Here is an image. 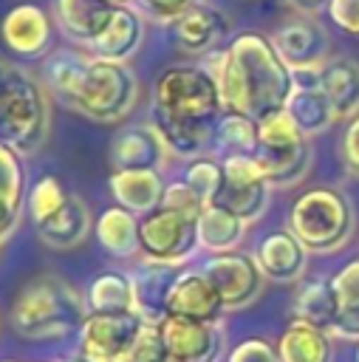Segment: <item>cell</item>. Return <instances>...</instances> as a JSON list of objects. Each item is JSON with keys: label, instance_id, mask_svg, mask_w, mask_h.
Wrapping results in <instances>:
<instances>
[{"label": "cell", "instance_id": "obj_33", "mask_svg": "<svg viewBox=\"0 0 359 362\" xmlns=\"http://www.w3.org/2000/svg\"><path fill=\"white\" fill-rule=\"evenodd\" d=\"M88 314H116V311H133V283L122 272H105L96 274L85 291Z\"/></svg>", "mask_w": 359, "mask_h": 362}, {"label": "cell", "instance_id": "obj_25", "mask_svg": "<svg viewBox=\"0 0 359 362\" xmlns=\"http://www.w3.org/2000/svg\"><path fill=\"white\" fill-rule=\"evenodd\" d=\"M96 238L102 243V249H107V255L130 260L141 252V235H139V218L124 209V206H107L99 221L93 223Z\"/></svg>", "mask_w": 359, "mask_h": 362}, {"label": "cell", "instance_id": "obj_20", "mask_svg": "<svg viewBox=\"0 0 359 362\" xmlns=\"http://www.w3.org/2000/svg\"><path fill=\"white\" fill-rule=\"evenodd\" d=\"M113 11L116 6L110 0H54V23L79 45H90L105 31Z\"/></svg>", "mask_w": 359, "mask_h": 362}, {"label": "cell", "instance_id": "obj_3", "mask_svg": "<svg viewBox=\"0 0 359 362\" xmlns=\"http://www.w3.org/2000/svg\"><path fill=\"white\" fill-rule=\"evenodd\" d=\"M51 130V99L42 82L28 71L14 68L8 88L0 96V144L20 158L37 153Z\"/></svg>", "mask_w": 359, "mask_h": 362}, {"label": "cell", "instance_id": "obj_17", "mask_svg": "<svg viewBox=\"0 0 359 362\" xmlns=\"http://www.w3.org/2000/svg\"><path fill=\"white\" fill-rule=\"evenodd\" d=\"M220 294L215 291V286L209 283V277L204 272H181L172 294H170V305L167 314L172 317H187V320H198V322H220Z\"/></svg>", "mask_w": 359, "mask_h": 362}, {"label": "cell", "instance_id": "obj_7", "mask_svg": "<svg viewBox=\"0 0 359 362\" xmlns=\"http://www.w3.org/2000/svg\"><path fill=\"white\" fill-rule=\"evenodd\" d=\"M254 161L269 184L288 187L300 181L311 167V147L286 110H274L257 122Z\"/></svg>", "mask_w": 359, "mask_h": 362}, {"label": "cell", "instance_id": "obj_21", "mask_svg": "<svg viewBox=\"0 0 359 362\" xmlns=\"http://www.w3.org/2000/svg\"><path fill=\"white\" fill-rule=\"evenodd\" d=\"M90 226H93V221H90V212H88L85 201L71 192L68 201L51 218H45L42 223H37V235H40V240L48 249H54V252H71V249H76L88 238Z\"/></svg>", "mask_w": 359, "mask_h": 362}, {"label": "cell", "instance_id": "obj_30", "mask_svg": "<svg viewBox=\"0 0 359 362\" xmlns=\"http://www.w3.org/2000/svg\"><path fill=\"white\" fill-rule=\"evenodd\" d=\"M283 110L291 116V122L300 127L305 139L325 133L336 122V113L328 96L322 93V88H294Z\"/></svg>", "mask_w": 359, "mask_h": 362}, {"label": "cell", "instance_id": "obj_34", "mask_svg": "<svg viewBox=\"0 0 359 362\" xmlns=\"http://www.w3.org/2000/svg\"><path fill=\"white\" fill-rule=\"evenodd\" d=\"M68 189L62 184V178L57 175H42L34 187H31V198H28V209H31V221L34 226L42 223L45 218H51L65 201H68Z\"/></svg>", "mask_w": 359, "mask_h": 362}, {"label": "cell", "instance_id": "obj_2", "mask_svg": "<svg viewBox=\"0 0 359 362\" xmlns=\"http://www.w3.org/2000/svg\"><path fill=\"white\" fill-rule=\"evenodd\" d=\"M88 317L85 297L57 274L28 280L11 303V328L31 342H59L82 331Z\"/></svg>", "mask_w": 359, "mask_h": 362}, {"label": "cell", "instance_id": "obj_39", "mask_svg": "<svg viewBox=\"0 0 359 362\" xmlns=\"http://www.w3.org/2000/svg\"><path fill=\"white\" fill-rule=\"evenodd\" d=\"M334 291L339 297L342 311H359V260L345 263L336 274H334Z\"/></svg>", "mask_w": 359, "mask_h": 362}, {"label": "cell", "instance_id": "obj_24", "mask_svg": "<svg viewBox=\"0 0 359 362\" xmlns=\"http://www.w3.org/2000/svg\"><path fill=\"white\" fill-rule=\"evenodd\" d=\"M322 93L328 96L336 119H353L359 113V62L351 57H334L322 65L319 79Z\"/></svg>", "mask_w": 359, "mask_h": 362}, {"label": "cell", "instance_id": "obj_12", "mask_svg": "<svg viewBox=\"0 0 359 362\" xmlns=\"http://www.w3.org/2000/svg\"><path fill=\"white\" fill-rule=\"evenodd\" d=\"M0 42L14 57H45L54 42V20L37 3H17L0 20Z\"/></svg>", "mask_w": 359, "mask_h": 362}, {"label": "cell", "instance_id": "obj_11", "mask_svg": "<svg viewBox=\"0 0 359 362\" xmlns=\"http://www.w3.org/2000/svg\"><path fill=\"white\" fill-rule=\"evenodd\" d=\"M158 331L172 362H218L223 354L220 322H198L167 314L158 322Z\"/></svg>", "mask_w": 359, "mask_h": 362}, {"label": "cell", "instance_id": "obj_26", "mask_svg": "<svg viewBox=\"0 0 359 362\" xmlns=\"http://www.w3.org/2000/svg\"><path fill=\"white\" fill-rule=\"evenodd\" d=\"M269 198H271V184L266 178H252V181L223 178L220 192L215 195L212 204L232 212L243 223H254L257 218H263V212L269 206Z\"/></svg>", "mask_w": 359, "mask_h": 362}, {"label": "cell", "instance_id": "obj_8", "mask_svg": "<svg viewBox=\"0 0 359 362\" xmlns=\"http://www.w3.org/2000/svg\"><path fill=\"white\" fill-rule=\"evenodd\" d=\"M144 325L136 311L88 314L79 331V351L93 362H124Z\"/></svg>", "mask_w": 359, "mask_h": 362}, {"label": "cell", "instance_id": "obj_49", "mask_svg": "<svg viewBox=\"0 0 359 362\" xmlns=\"http://www.w3.org/2000/svg\"><path fill=\"white\" fill-rule=\"evenodd\" d=\"M3 362H20V359H3Z\"/></svg>", "mask_w": 359, "mask_h": 362}, {"label": "cell", "instance_id": "obj_36", "mask_svg": "<svg viewBox=\"0 0 359 362\" xmlns=\"http://www.w3.org/2000/svg\"><path fill=\"white\" fill-rule=\"evenodd\" d=\"M25 192V170L14 150L0 144V201H8L14 206H23Z\"/></svg>", "mask_w": 359, "mask_h": 362}, {"label": "cell", "instance_id": "obj_18", "mask_svg": "<svg viewBox=\"0 0 359 362\" xmlns=\"http://www.w3.org/2000/svg\"><path fill=\"white\" fill-rule=\"evenodd\" d=\"M141 40H144V14L124 3V6H116L105 31L88 48H90V57L127 62L141 48Z\"/></svg>", "mask_w": 359, "mask_h": 362}, {"label": "cell", "instance_id": "obj_5", "mask_svg": "<svg viewBox=\"0 0 359 362\" xmlns=\"http://www.w3.org/2000/svg\"><path fill=\"white\" fill-rule=\"evenodd\" d=\"M139 93H141L139 79L127 62L90 57L85 76L68 107H73L76 113L93 122L110 124V122H122L136 107Z\"/></svg>", "mask_w": 359, "mask_h": 362}, {"label": "cell", "instance_id": "obj_13", "mask_svg": "<svg viewBox=\"0 0 359 362\" xmlns=\"http://www.w3.org/2000/svg\"><path fill=\"white\" fill-rule=\"evenodd\" d=\"M271 42L277 48V54L283 57V62L294 71V68H314V65H325L328 59V34L325 28L311 17V14H294L286 23L277 25V31L271 34Z\"/></svg>", "mask_w": 359, "mask_h": 362}, {"label": "cell", "instance_id": "obj_4", "mask_svg": "<svg viewBox=\"0 0 359 362\" xmlns=\"http://www.w3.org/2000/svg\"><path fill=\"white\" fill-rule=\"evenodd\" d=\"M288 229L308 252H336L353 232L351 201L334 187H311L291 204Z\"/></svg>", "mask_w": 359, "mask_h": 362}, {"label": "cell", "instance_id": "obj_45", "mask_svg": "<svg viewBox=\"0 0 359 362\" xmlns=\"http://www.w3.org/2000/svg\"><path fill=\"white\" fill-rule=\"evenodd\" d=\"M14 68H17V65H8V62L0 59V96H3V90L8 88V82H11V76H14Z\"/></svg>", "mask_w": 359, "mask_h": 362}, {"label": "cell", "instance_id": "obj_9", "mask_svg": "<svg viewBox=\"0 0 359 362\" xmlns=\"http://www.w3.org/2000/svg\"><path fill=\"white\" fill-rule=\"evenodd\" d=\"M139 235H141V252L147 255V260L172 263V266H181L198 246L195 221L178 212H170L164 206L139 218Z\"/></svg>", "mask_w": 359, "mask_h": 362}, {"label": "cell", "instance_id": "obj_40", "mask_svg": "<svg viewBox=\"0 0 359 362\" xmlns=\"http://www.w3.org/2000/svg\"><path fill=\"white\" fill-rule=\"evenodd\" d=\"M226 362H280V351L263 337H249L229 351Z\"/></svg>", "mask_w": 359, "mask_h": 362}, {"label": "cell", "instance_id": "obj_37", "mask_svg": "<svg viewBox=\"0 0 359 362\" xmlns=\"http://www.w3.org/2000/svg\"><path fill=\"white\" fill-rule=\"evenodd\" d=\"M124 362H172L158 325L147 322L141 328V334H139V339H136V345H133V351L127 354Z\"/></svg>", "mask_w": 359, "mask_h": 362}, {"label": "cell", "instance_id": "obj_23", "mask_svg": "<svg viewBox=\"0 0 359 362\" xmlns=\"http://www.w3.org/2000/svg\"><path fill=\"white\" fill-rule=\"evenodd\" d=\"M291 311H294L297 322H305L311 328H319V331L331 334V328L336 325V320L342 314V305H339V297H336L331 280L308 277V280L300 283V288L294 294V303H291Z\"/></svg>", "mask_w": 359, "mask_h": 362}, {"label": "cell", "instance_id": "obj_32", "mask_svg": "<svg viewBox=\"0 0 359 362\" xmlns=\"http://www.w3.org/2000/svg\"><path fill=\"white\" fill-rule=\"evenodd\" d=\"M212 141L223 158L229 156H254L257 150V119L237 113V110H223L212 127Z\"/></svg>", "mask_w": 359, "mask_h": 362}, {"label": "cell", "instance_id": "obj_43", "mask_svg": "<svg viewBox=\"0 0 359 362\" xmlns=\"http://www.w3.org/2000/svg\"><path fill=\"white\" fill-rule=\"evenodd\" d=\"M339 156H342V167L359 178V113L348 122L342 141H339Z\"/></svg>", "mask_w": 359, "mask_h": 362}, {"label": "cell", "instance_id": "obj_31", "mask_svg": "<svg viewBox=\"0 0 359 362\" xmlns=\"http://www.w3.org/2000/svg\"><path fill=\"white\" fill-rule=\"evenodd\" d=\"M334 337L328 331L311 328L305 322H291L277 342L280 362H331L334 354Z\"/></svg>", "mask_w": 359, "mask_h": 362}, {"label": "cell", "instance_id": "obj_15", "mask_svg": "<svg viewBox=\"0 0 359 362\" xmlns=\"http://www.w3.org/2000/svg\"><path fill=\"white\" fill-rule=\"evenodd\" d=\"M184 269L172 263H158V260H144L141 269L130 277L133 283V311L144 320L158 325L167 317L170 294Z\"/></svg>", "mask_w": 359, "mask_h": 362}, {"label": "cell", "instance_id": "obj_46", "mask_svg": "<svg viewBox=\"0 0 359 362\" xmlns=\"http://www.w3.org/2000/svg\"><path fill=\"white\" fill-rule=\"evenodd\" d=\"M57 362H93L90 356H85L82 351L79 354H71V356H62V359H57Z\"/></svg>", "mask_w": 359, "mask_h": 362}, {"label": "cell", "instance_id": "obj_27", "mask_svg": "<svg viewBox=\"0 0 359 362\" xmlns=\"http://www.w3.org/2000/svg\"><path fill=\"white\" fill-rule=\"evenodd\" d=\"M246 226L240 218H235L232 212L209 204L204 206V212L195 221V232H198V246L209 255H223V252H235L246 235Z\"/></svg>", "mask_w": 359, "mask_h": 362}, {"label": "cell", "instance_id": "obj_38", "mask_svg": "<svg viewBox=\"0 0 359 362\" xmlns=\"http://www.w3.org/2000/svg\"><path fill=\"white\" fill-rule=\"evenodd\" d=\"M161 206L170 209V212H178L189 221H198V215L204 212V201L187 187V181H172L164 187V195H161Z\"/></svg>", "mask_w": 359, "mask_h": 362}, {"label": "cell", "instance_id": "obj_44", "mask_svg": "<svg viewBox=\"0 0 359 362\" xmlns=\"http://www.w3.org/2000/svg\"><path fill=\"white\" fill-rule=\"evenodd\" d=\"M297 14H317V11H322V8H328V3L331 0H286Z\"/></svg>", "mask_w": 359, "mask_h": 362}, {"label": "cell", "instance_id": "obj_10", "mask_svg": "<svg viewBox=\"0 0 359 362\" xmlns=\"http://www.w3.org/2000/svg\"><path fill=\"white\" fill-rule=\"evenodd\" d=\"M201 272L209 277V283L220 294L223 308L249 305L260 294L263 277H266L257 266V257L246 255V252H237V249L223 252V255H209V260Z\"/></svg>", "mask_w": 359, "mask_h": 362}, {"label": "cell", "instance_id": "obj_14", "mask_svg": "<svg viewBox=\"0 0 359 362\" xmlns=\"http://www.w3.org/2000/svg\"><path fill=\"white\" fill-rule=\"evenodd\" d=\"M170 158L167 144L158 130L147 124L122 127L110 141V167L113 170H164Z\"/></svg>", "mask_w": 359, "mask_h": 362}, {"label": "cell", "instance_id": "obj_42", "mask_svg": "<svg viewBox=\"0 0 359 362\" xmlns=\"http://www.w3.org/2000/svg\"><path fill=\"white\" fill-rule=\"evenodd\" d=\"M325 11L342 34L359 37V0H331Z\"/></svg>", "mask_w": 359, "mask_h": 362}, {"label": "cell", "instance_id": "obj_22", "mask_svg": "<svg viewBox=\"0 0 359 362\" xmlns=\"http://www.w3.org/2000/svg\"><path fill=\"white\" fill-rule=\"evenodd\" d=\"M164 178L158 170H113L110 173V195L119 206L133 215H147L161 206Z\"/></svg>", "mask_w": 359, "mask_h": 362}, {"label": "cell", "instance_id": "obj_47", "mask_svg": "<svg viewBox=\"0 0 359 362\" xmlns=\"http://www.w3.org/2000/svg\"><path fill=\"white\" fill-rule=\"evenodd\" d=\"M113 6H124V3H130V0H110Z\"/></svg>", "mask_w": 359, "mask_h": 362}, {"label": "cell", "instance_id": "obj_29", "mask_svg": "<svg viewBox=\"0 0 359 362\" xmlns=\"http://www.w3.org/2000/svg\"><path fill=\"white\" fill-rule=\"evenodd\" d=\"M88 54L82 51H73V48H59L54 54L45 57L42 62V85L48 93H54L59 102L71 105L82 76H85V68H88Z\"/></svg>", "mask_w": 359, "mask_h": 362}, {"label": "cell", "instance_id": "obj_28", "mask_svg": "<svg viewBox=\"0 0 359 362\" xmlns=\"http://www.w3.org/2000/svg\"><path fill=\"white\" fill-rule=\"evenodd\" d=\"M150 124L158 130L161 141L167 144L170 156L178 158H198L206 144L212 141V127L215 124H198V122H184V119H172L164 116L158 110H150Z\"/></svg>", "mask_w": 359, "mask_h": 362}, {"label": "cell", "instance_id": "obj_35", "mask_svg": "<svg viewBox=\"0 0 359 362\" xmlns=\"http://www.w3.org/2000/svg\"><path fill=\"white\" fill-rule=\"evenodd\" d=\"M184 181H187V187L204 201V206H209V204L215 201V195L220 192V184H223V164L215 161V158H195V161H189Z\"/></svg>", "mask_w": 359, "mask_h": 362}, {"label": "cell", "instance_id": "obj_48", "mask_svg": "<svg viewBox=\"0 0 359 362\" xmlns=\"http://www.w3.org/2000/svg\"><path fill=\"white\" fill-rule=\"evenodd\" d=\"M356 362H359V345H356Z\"/></svg>", "mask_w": 359, "mask_h": 362}, {"label": "cell", "instance_id": "obj_1", "mask_svg": "<svg viewBox=\"0 0 359 362\" xmlns=\"http://www.w3.org/2000/svg\"><path fill=\"white\" fill-rule=\"evenodd\" d=\"M201 65L220 88L223 110H237L257 122L283 110L294 90L291 68L277 54L271 37L257 31H243L226 48L204 54Z\"/></svg>", "mask_w": 359, "mask_h": 362}, {"label": "cell", "instance_id": "obj_41", "mask_svg": "<svg viewBox=\"0 0 359 362\" xmlns=\"http://www.w3.org/2000/svg\"><path fill=\"white\" fill-rule=\"evenodd\" d=\"M139 11L155 23H175L181 14H187L192 6H198V0H136Z\"/></svg>", "mask_w": 359, "mask_h": 362}, {"label": "cell", "instance_id": "obj_19", "mask_svg": "<svg viewBox=\"0 0 359 362\" xmlns=\"http://www.w3.org/2000/svg\"><path fill=\"white\" fill-rule=\"evenodd\" d=\"M257 266L269 280L291 283L305 274L308 249L291 235V229H274L257 243Z\"/></svg>", "mask_w": 359, "mask_h": 362}, {"label": "cell", "instance_id": "obj_16", "mask_svg": "<svg viewBox=\"0 0 359 362\" xmlns=\"http://www.w3.org/2000/svg\"><path fill=\"white\" fill-rule=\"evenodd\" d=\"M229 34V20L220 8L212 6H192L187 14H181L172 23V37L175 45L184 54H195L204 57L209 51H218V45L223 42V37Z\"/></svg>", "mask_w": 359, "mask_h": 362}, {"label": "cell", "instance_id": "obj_6", "mask_svg": "<svg viewBox=\"0 0 359 362\" xmlns=\"http://www.w3.org/2000/svg\"><path fill=\"white\" fill-rule=\"evenodd\" d=\"M153 110L184 122L215 124L223 113L220 88L204 65H172L153 85Z\"/></svg>", "mask_w": 359, "mask_h": 362}]
</instances>
